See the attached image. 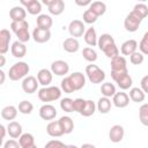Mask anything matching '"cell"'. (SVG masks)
Instances as JSON below:
<instances>
[{
	"label": "cell",
	"instance_id": "cell-46",
	"mask_svg": "<svg viewBox=\"0 0 148 148\" xmlns=\"http://www.w3.org/2000/svg\"><path fill=\"white\" fill-rule=\"evenodd\" d=\"M60 90H61V91H64V92H66V94H72V92H74V90H73V88H72V86H71V83H69V81H68L67 76H66V77H64V79L61 80Z\"/></svg>",
	"mask_w": 148,
	"mask_h": 148
},
{
	"label": "cell",
	"instance_id": "cell-6",
	"mask_svg": "<svg viewBox=\"0 0 148 148\" xmlns=\"http://www.w3.org/2000/svg\"><path fill=\"white\" fill-rule=\"evenodd\" d=\"M67 79H68V81H69L74 91L80 90L86 86V76L81 72H74L71 75H68Z\"/></svg>",
	"mask_w": 148,
	"mask_h": 148
},
{
	"label": "cell",
	"instance_id": "cell-51",
	"mask_svg": "<svg viewBox=\"0 0 148 148\" xmlns=\"http://www.w3.org/2000/svg\"><path fill=\"white\" fill-rule=\"evenodd\" d=\"M75 3H76L77 6H82V7H84V6L90 5V3H91V1H90V0H84V1H81V0H75Z\"/></svg>",
	"mask_w": 148,
	"mask_h": 148
},
{
	"label": "cell",
	"instance_id": "cell-32",
	"mask_svg": "<svg viewBox=\"0 0 148 148\" xmlns=\"http://www.w3.org/2000/svg\"><path fill=\"white\" fill-rule=\"evenodd\" d=\"M95 111H96V103L91 99H86L84 105H83L80 114L83 117H90L95 113Z\"/></svg>",
	"mask_w": 148,
	"mask_h": 148
},
{
	"label": "cell",
	"instance_id": "cell-12",
	"mask_svg": "<svg viewBox=\"0 0 148 148\" xmlns=\"http://www.w3.org/2000/svg\"><path fill=\"white\" fill-rule=\"evenodd\" d=\"M69 72V65L65 60H56L51 64V73L57 76H64Z\"/></svg>",
	"mask_w": 148,
	"mask_h": 148
},
{
	"label": "cell",
	"instance_id": "cell-53",
	"mask_svg": "<svg viewBox=\"0 0 148 148\" xmlns=\"http://www.w3.org/2000/svg\"><path fill=\"white\" fill-rule=\"evenodd\" d=\"M6 133H7V130H6V127L2 125V124H0V138H5V135H6Z\"/></svg>",
	"mask_w": 148,
	"mask_h": 148
},
{
	"label": "cell",
	"instance_id": "cell-15",
	"mask_svg": "<svg viewBox=\"0 0 148 148\" xmlns=\"http://www.w3.org/2000/svg\"><path fill=\"white\" fill-rule=\"evenodd\" d=\"M116 108H119V109H124L126 108L128 104H130V97L126 92L124 91H119V92H116L113 96H112V102H111Z\"/></svg>",
	"mask_w": 148,
	"mask_h": 148
},
{
	"label": "cell",
	"instance_id": "cell-17",
	"mask_svg": "<svg viewBox=\"0 0 148 148\" xmlns=\"http://www.w3.org/2000/svg\"><path fill=\"white\" fill-rule=\"evenodd\" d=\"M10 38H12V35L9 30L7 29L0 30V54H6L8 52Z\"/></svg>",
	"mask_w": 148,
	"mask_h": 148
},
{
	"label": "cell",
	"instance_id": "cell-37",
	"mask_svg": "<svg viewBox=\"0 0 148 148\" xmlns=\"http://www.w3.org/2000/svg\"><path fill=\"white\" fill-rule=\"evenodd\" d=\"M101 92H102L103 97L110 98V97H112L117 91H116V87H114L113 83H111V82H104V83L102 84V87H101Z\"/></svg>",
	"mask_w": 148,
	"mask_h": 148
},
{
	"label": "cell",
	"instance_id": "cell-23",
	"mask_svg": "<svg viewBox=\"0 0 148 148\" xmlns=\"http://www.w3.org/2000/svg\"><path fill=\"white\" fill-rule=\"evenodd\" d=\"M7 133L9 134V136L12 139H17L21 136L22 134V126L20 123L13 120V121H9V124L7 125Z\"/></svg>",
	"mask_w": 148,
	"mask_h": 148
},
{
	"label": "cell",
	"instance_id": "cell-38",
	"mask_svg": "<svg viewBox=\"0 0 148 148\" xmlns=\"http://www.w3.org/2000/svg\"><path fill=\"white\" fill-rule=\"evenodd\" d=\"M32 110H34V105H32L31 102L24 99V101H21V102L18 103L17 111H18L20 113H22V114H30V113L32 112Z\"/></svg>",
	"mask_w": 148,
	"mask_h": 148
},
{
	"label": "cell",
	"instance_id": "cell-7",
	"mask_svg": "<svg viewBox=\"0 0 148 148\" xmlns=\"http://www.w3.org/2000/svg\"><path fill=\"white\" fill-rule=\"evenodd\" d=\"M45 6H47L50 14L52 15H60L65 10V2L62 0H43L42 1Z\"/></svg>",
	"mask_w": 148,
	"mask_h": 148
},
{
	"label": "cell",
	"instance_id": "cell-34",
	"mask_svg": "<svg viewBox=\"0 0 148 148\" xmlns=\"http://www.w3.org/2000/svg\"><path fill=\"white\" fill-rule=\"evenodd\" d=\"M116 83L118 84V87H119L121 90H127V89L132 88L133 80H132L131 75L127 73V74H125V75L120 76V77H119V79L116 81Z\"/></svg>",
	"mask_w": 148,
	"mask_h": 148
},
{
	"label": "cell",
	"instance_id": "cell-57",
	"mask_svg": "<svg viewBox=\"0 0 148 148\" xmlns=\"http://www.w3.org/2000/svg\"><path fill=\"white\" fill-rule=\"evenodd\" d=\"M25 148H37V146H36V145H31V146H29V147H25Z\"/></svg>",
	"mask_w": 148,
	"mask_h": 148
},
{
	"label": "cell",
	"instance_id": "cell-16",
	"mask_svg": "<svg viewBox=\"0 0 148 148\" xmlns=\"http://www.w3.org/2000/svg\"><path fill=\"white\" fill-rule=\"evenodd\" d=\"M58 114L57 109L51 104H44L39 109V117L44 120H52Z\"/></svg>",
	"mask_w": 148,
	"mask_h": 148
},
{
	"label": "cell",
	"instance_id": "cell-58",
	"mask_svg": "<svg viewBox=\"0 0 148 148\" xmlns=\"http://www.w3.org/2000/svg\"><path fill=\"white\" fill-rule=\"evenodd\" d=\"M2 140H3V139H2V138H0V147L2 146Z\"/></svg>",
	"mask_w": 148,
	"mask_h": 148
},
{
	"label": "cell",
	"instance_id": "cell-20",
	"mask_svg": "<svg viewBox=\"0 0 148 148\" xmlns=\"http://www.w3.org/2000/svg\"><path fill=\"white\" fill-rule=\"evenodd\" d=\"M138 49V42L135 39H127L120 46V52L123 56H131Z\"/></svg>",
	"mask_w": 148,
	"mask_h": 148
},
{
	"label": "cell",
	"instance_id": "cell-25",
	"mask_svg": "<svg viewBox=\"0 0 148 148\" xmlns=\"http://www.w3.org/2000/svg\"><path fill=\"white\" fill-rule=\"evenodd\" d=\"M46 133L52 136V138H59L61 135H64V132L60 127V124L59 121H50L46 126Z\"/></svg>",
	"mask_w": 148,
	"mask_h": 148
},
{
	"label": "cell",
	"instance_id": "cell-22",
	"mask_svg": "<svg viewBox=\"0 0 148 148\" xmlns=\"http://www.w3.org/2000/svg\"><path fill=\"white\" fill-rule=\"evenodd\" d=\"M10 52H12L13 57H15V58H18V59L20 58H23L27 54V46H25V44L16 40V42H14L12 44Z\"/></svg>",
	"mask_w": 148,
	"mask_h": 148
},
{
	"label": "cell",
	"instance_id": "cell-40",
	"mask_svg": "<svg viewBox=\"0 0 148 148\" xmlns=\"http://www.w3.org/2000/svg\"><path fill=\"white\" fill-rule=\"evenodd\" d=\"M139 119L143 126H148V104L145 103L139 109Z\"/></svg>",
	"mask_w": 148,
	"mask_h": 148
},
{
	"label": "cell",
	"instance_id": "cell-47",
	"mask_svg": "<svg viewBox=\"0 0 148 148\" xmlns=\"http://www.w3.org/2000/svg\"><path fill=\"white\" fill-rule=\"evenodd\" d=\"M84 102H86V99H83V98H75V99H73V112L75 111V112L80 113L82 108H83V105H84Z\"/></svg>",
	"mask_w": 148,
	"mask_h": 148
},
{
	"label": "cell",
	"instance_id": "cell-18",
	"mask_svg": "<svg viewBox=\"0 0 148 148\" xmlns=\"http://www.w3.org/2000/svg\"><path fill=\"white\" fill-rule=\"evenodd\" d=\"M36 79H37L38 83L42 84L43 87H49V84L52 82L53 74L51 73L50 69H47V68H42V69L38 71Z\"/></svg>",
	"mask_w": 148,
	"mask_h": 148
},
{
	"label": "cell",
	"instance_id": "cell-14",
	"mask_svg": "<svg viewBox=\"0 0 148 148\" xmlns=\"http://www.w3.org/2000/svg\"><path fill=\"white\" fill-rule=\"evenodd\" d=\"M125 130L121 125H113L109 131V139L113 143H118L124 139Z\"/></svg>",
	"mask_w": 148,
	"mask_h": 148
},
{
	"label": "cell",
	"instance_id": "cell-28",
	"mask_svg": "<svg viewBox=\"0 0 148 148\" xmlns=\"http://www.w3.org/2000/svg\"><path fill=\"white\" fill-rule=\"evenodd\" d=\"M83 38H84V42L89 45V46H96L97 45V34H96V30L95 28H88L84 34H83Z\"/></svg>",
	"mask_w": 148,
	"mask_h": 148
},
{
	"label": "cell",
	"instance_id": "cell-24",
	"mask_svg": "<svg viewBox=\"0 0 148 148\" xmlns=\"http://www.w3.org/2000/svg\"><path fill=\"white\" fill-rule=\"evenodd\" d=\"M112 44H116V42H114V38L110 34H102L97 38V46L101 51H104L108 46H110Z\"/></svg>",
	"mask_w": 148,
	"mask_h": 148
},
{
	"label": "cell",
	"instance_id": "cell-33",
	"mask_svg": "<svg viewBox=\"0 0 148 148\" xmlns=\"http://www.w3.org/2000/svg\"><path fill=\"white\" fill-rule=\"evenodd\" d=\"M88 9L91 10L98 17V16L103 15L106 12V5L104 2H102V1H94V2H91L89 5V8Z\"/></svg>",
	"mask_w": 148,
	"mask_h": 148
},
{
	"label": "cell",
	"instance_id": "cell-13",
	"mask_svg": "<svg viewBox=\"0 0 148 148\" xmlns=\"http://www.w3.org/2000/svg\"><path fill=\"white\" fill-rule=\"evenodd\" d=\"M32 38L36 43H39V44L46 43L51 39V31L49 29H42L36 27L32 31Z\"/></svg>",
	"mask_w": 148,
	"mask_h": 148
},
{
	"label": "cell",
	"instance_id": "cell-48",
	"mask_svg": "<svg viewBox=\"0 0 148 148\" xmlns=\"http://www.w3.org/2000/svg\"><path fill=\"white\" fill-rule=\"evenodd\" d=\"M65 146L66 145L60 140H50L49 142L45 143L44 148H65Z\"/></svg>",
	"mask_w": 148,
	"mask_h": 148
},
{
	"label": "cell",
	"instance_id": "cell-11",
	"mask_svg": "<svg viewBox=\"0 0 148 148\" xmlns=\"http://www.w3.org/2000/svg\"><path fill=\"white\" fill-rule=\"evenodd\" d=\"M21 6L31 15H39L42 10V3L38 0H21Z\"/></svg>",
	"mask_w": 148,
	"mask_h": 148
},
{
	"label": "cell",
	"instance_id": "cell-39",
	"mask_svg": "<svg viewBox=\"0 0 148 148\" xmlns=\"http://www.w3.org/2000/svg\"><path fill=\"white\" fill-rule=\"evenodd\" d=\"M82 56L89 62H95L97 60V52L92 47H84L82 50Z\"/></svg>",
	"mask_w": 148,
	"mask_h": 148
},
{
	"label": "cell",
	"instance_id": "cell-8",
	"mask_svg": "<svg viewBox=\"0 0 148 148\" xmlns=\"http://www.w3.org/2000/svg\"><path fill=\"white\" fill-rule=\"evenodd\" d=\"M86 31V25L81 20H73L71 21L69 25H68V32L73 38H77L83 36Z\"/></svg>",
	"mask_w": 148,
	"mask_h": 148
},
{
	"label": "cell",
	"instance_id": "cell-50",
	"mask_svg": "<svg viewBox=\"0 0 148 148\" xmlns=\"http://www.w3.org/2000/svg\"><path fill=\"white\" fill-rule=\"evenodd\" d=\"M140 86H141V90L146 94L148 92V75H145L142 79H141V82H140Z\"/></svg>",
	"mask_w": 148,
	"mask_h": 148
},
{
	"label": "cell",
	"instance_id": "cell-55",
	"mask_svg": "<svg viewBox=\"0 0 148 148\" xmlns=\"http://www.w3.org/2000/svg\"><path fill=\"white\" fill-rule=\"evenodd\" d=\"M80 148H96V146H94L92 143H83Z\"/></svg>",
	"mask_w": 148,
	"mask_h": 148
},
{
	"label": "cell",
	"instance_id": "cell-43",
	"mask_svg": "<svg viewBox=\"0 0 148 148\" xmlns=\"http://www.w3.org/2000/svg\"><path fill=\"white\" fill-rule=\"evenodd\" d=\"M82 18H83V23H88V24H92V23H95L96 21H97V16L91 12V10H89V9H87L84 13H83V16H82Z\"/></svg>",
	"mask_w": 148,
	"mask_h": 148
},
{
	"label": "cell",
	"instance_id": "cell-2",
	"mask_svg": "<svg viewBox=\"0 0 148 148\" xmlns=\"http://www.w3.org/2000/svg\"><path fill=\"white\" fill-rule=\"evenodd\" d=\"M10 29L16 35L17 40L21 43H25L30 40V34H29V23L24 20V21H20V22H12L10 23Z\"/></svg>",
	"mask_w": 148,
	"mask_h": 148
},
{
	"label": "cell",
	"instance_id": "cell-26",
	"mask_svg": "<svg viewBox=\"0 0 148 148\" xmlns=\"http://www.w3.org/2000/svg\"><path fill=\"white\" fill-rule=\"evenodd\" d=\"M58 121L60 124V127H61L64 134H69V133L73 132V130H74V121H73V119L71 117L62 116Z\"/></svg>",
	"mask_w": 148,
	"mask_h": 148
},
{
	"label": "cell",
	"instance_id": "cell-10",
	"mask_svg": "<svg viewBox=\"0 0 148 148\" xmlns=\"http://www.w3.org/2000/svg\"><path fill=\"white\" fill-rule=\"evenodd\" d=\"M141 20L139 17H136L132 12L127 14V16L125 17V21H124V27L126 29V31L128 32H134L139 29L140 24H141Z\"/></svg>",
	"mask_w": 148,
	"mask_h": 148
},
{
	"label": "cell",
	"instance_id": "cell-9",
	"mask_svg": "<svg viewBox=\"0 0 148 148\" xmlns=\"http://www.w3.org/2000/svg\"><path fill=\"white\" fill-rule=\"evenodd\" d=\"M38 81L35 76L32 75H28L25 76L23 80H22V83H21V87H22V90L25 92V94H34L36 92V90L38 89Z\"/></svg>",
	"mask_w": 148,
	"mask_h": 148
},
{
	"label": "cell",
	"instance_id": "cell-29",
	"mask_svg": "<svg viewBox=\"0 0 148 148\" xmlns=\"http://www.w3.org/2000/svg\"><path fill=\"white\" fill-rule=\"evenodd\" d=\"M17 116V108L14 105H7L1 110V117L5 120H14Z\"/></svg>",
	"mask_w": 148,
	"mask_h": 148
},
{
	"label": "cell",
	"instance_id": "cell-56",
	"mask_svg": "<svg viewBox=\"0 0 148 148\" xmlns=\"http://www.w3.org/2000/svg\"><path fill=\"white\" fill-rule=\"evenodd\" d=\"M65 148H79V147H76L75 145H66Z\"/></svg>",
	"mask_w": 148,
	"mask_h": 148
},
{
	"label": "cell",
	"instance_id": "cell-36",
	"mask_svg": "<svg viewBox=\"0 0 148 148\" xmlns=\"http://www.w3.org/2000/svg\"><path fill=\"white\" fill-rule=\"evenodd\" d=\"M18 143L21 148L29 147L31 145H35V138L31 133H22L21 136L18 138Z\"/></svg>",
	"mask_w": 148,
	"mask_h": 148
},
{
	"label": "cell",
	"instance_id": "cell-42",
	"mask_svg": "<svg viewBox=\"0 0 148 148\" xmlns=\"http://www.w3.org/2000/svg\"><path fill=\"white\" fill-rule=\"evenodd\" d=\"M103 53H104L108 58L112 59V58H114V57L119 56V49L117 47V45H116V44H112V45L108 46V47L103 51Z\"/></svg>",
	"mask_w": 148,
	"mask_h": 148
},
{
	"label": "cell",
	"instance_id": "cell-35",
	"mask_svg": "<svg viewBox=\"0 0 148 148\" xmlns=\"http://www.w3.org/2000/svg\"><path fill=\"white\" fill-rule=\"evenodd\" d=\"M132 13H133L136 17H139V18L142 21V20L146 18V16L148 15V7H147L145 3H136V5L134 6Z\"/></svg>",
	"mask_w": 148,
	"mask_h": 148
},
{
	"label": "cell",
	"instance_id": "cell-21",
	"mask_svg": "<svg viewBox=\"0 0 148 148\" xmlns=\"http://www.w3.org/2000/svg\"><path fill=\"white\" fill-rule=\"evenodd\" d=\"M62 49L68 53H75L80 49V43L76 38L68 37L62 42Z\"/></svg>",
	"mask_w": 148,
	"mask_h": 148
},
{
	"label": "cell",
	"instance_id": "cell-1",
	"mask_svg": "<svg viewBox=\"0 0 148 148\" xmlns=\"http://www.w3.org/2000/svg\"><path fill=\"white\" fill-rule=\"evenodd\" d=\"M127 62L125 57L123 56H117L111 59V77L116 82L120 76L127 74Z\"/></svg>",
	"mask_w": 148,
	"mask_h": 148
},
{
	"label": "cell",
	"instance_id": "cell-27",
	"mask_svg": "<svg viewBox=\"0 0 148 148\" xmlns=\"http://www.w3.org/2000/svg\"><path fill=\"white\" fill-rule=\"evenodd\" d=\"M36 23H37V27L38 28H42V29H49L52 27L53 24V20L50 15H46V14H39L36 18Z\"/></svg>",
	"mask_w": 148,
	"mask_h": 148
},
{
	"label": "cell",
	"instance_id": "cell-52",
	"mask_svg": "<svg viewBox=\"0 0 148 148\" xmlns=\"http://www.w3.org/2000/svg\"><path fill=\"white\" fill-rule=\"evenodd\" d=\"M5 81H6V73L0 68V86L3 84Z\"/></svg>",
	"mask_w": 148,
	"mask_h": 148
},
{
	"label": "cell",
	"instance_id": "cell-49",
	"mask_svg": "<svg viewBox=\"0 0 148 148\" xmlns=\"http://www.w3.org/2000/svg\"><path fill=\"white\" fill-rule=\"evenodd\" d=\"M3 148H21V147H20V143L16 140L10 139V140H7L3 143Z\"/></svg>",
	"mask_w": 148,
	"mask_h": 148
},
{
	"label": "cell",
	"instance_id": "cell-3",
	"mask_svg": "<svg viewBox=\"0 0 148 148\" xmlns=\"http://www.w3.org/2000/svg\"><path fill=\"white\" fill-rule=\"evenodd\" d=\"M30 71V67L24 61L15 62L8 71V77L12 81H18L21 79H24Z\"/></svg>",
	"mask_w": 148,
	"mask_h": 148
},
{
	"label": "cell",
	"instance_id": "cell-44",
	"mask_svg": "<svg viewBox=\"0 0 148 148\" xmlns=\"http://www.w3.org/2000/svg\"><path fill=\"white\" fill-rule=\"evenodd\" d=\"M145 60V56L139 52V51H135L134 53H132L130 56V61L133 64V65H141Z\"/></svg>",
	"mask_w": 148,
	"mask_h": 148
},
{
	"label": "cell",
	"instance_id": "cell-4",
	"mask_svg": "<svg viewBox=\"0 0 148 148\" xmlns=\"http://www.w3.org/2000/svg\"><path fill=\"white\" fill-rule=\"evenodd\" d=\"M60 97H61V90H60V88H58L56 86L43 87L38 90V98L42 102H45L46 104H47V102L57 101Z\"/></svg>",
	"mask_w": 148,
	"mask_h": 148
},
{
	"label": "cell",
	"instance_id": "cell-30",
	"mask_svg": "<svg viewBox=\"0 0 148 148\" xmlns=\"http://www.w3.org/2000/svg\"><path fill=\"white\" fill-rule=\"evenodd\" d=\"M130 99L135 102V103H141L145 101L146 98V94L139 88V87H134L130 89V95H128Z\"/></svg>",
	"mask_w": 148,
	"mask_h": 148
},
{
	"label": "cell",
	"instance_id": "cell-45",
	"mask_svg": "<svg viewBox=\"0 0 148 148\" xmlns=\"http://www.w3.org/2000/svg\"><path fill=\"white\" fill-rule=\"evenodd\" d=\"M139 52H141L143 56L148 54V32H146L142 37V39L139 43Z\"/></svg>",
	"mask_w": 148,
	"mask_h": 148
},
{
	"label": "cell",
	"instance_id": "cell-31",
	"mask_svg": "<svg viewBox=\"0 0 148 148\" xmlns=\"http://www.w3.org/2000/svg\"><path fill=\"white\" fill-rule=\"evenodd\" d=\"M111 105H112V103H111V99L110 98H108V97H101L98 99L97 104H96V109L101 113L105 114V113H109V111L111 110Z\"/></svg>",
	"mask_w": 148,
	"mask_h": 148
},
{
	"label": "cell",
	"instance_id": "cell-41",
	"mask_svg": "<svg viewBox=\"0 0 148 148\" xmlns=\"http://www.w3.org/2000/svg\"><path fill=\"white\" fill-rule=\"evenodd\" d=\"M60 108L65 112H73V99L69 97H65L60 101Z\"/></svg>",
	"mask_w": 148,
	"mask_h": 148
},
{
	"label": "cell",
	"instance_id": "cell-5",
	"mask_svg": "<svg viewBox=\"0 0 148 148\" xmlns=\"http://www.w3.org/2000/svg\"><path fill=\"white\" fill-rule=\"evenodd\" d=\"M86 74L89 79V81L94 84H98V83H102L105 79V73L104 71H102L97 65H88L86 67Z\"/></svg>",
	"mask_w": 148,
	"mask_h": 148
},
{
	"label": "cell",
	"instance_id": "cell-19",
	"mask_svg": "<svg viewBox=\"0 0 148 148\" xmlns=\"http://www.w3.org/2000/svg\"><path fill=\"white\" fill-rule=\"evenodd\" d=\"M25 16H27V12L22 6H14L9 10V17L12 18V22L24 21Z\"/></svg>",
	"mask_w": 148,
	"mask_h": 148
},
{
	"label": "cell",
	"instance_id": "cell-54",
	"mask_svg": "<svg viewBox=\"0 0 148 148\" xmlns=\"http://www.w3.org/2000/svg\"><path fill=\"white\" fill-rule=\"evenodd\" d=\"M6 65V58L3 54H0V68H2Z\"/></svg>",
	"mask_w": 148,
	"mask_h": 148
}]
</instances>
